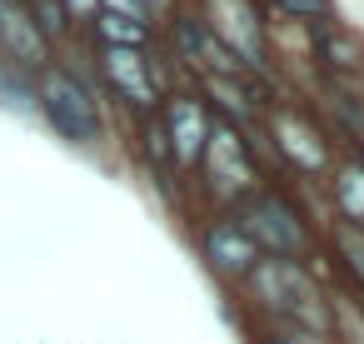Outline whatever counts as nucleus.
Wrapping results in <instances>:
<instances>
[{
	"mask_svg": "<svg viewBox=\"0 0 364 344\" xmlns=\"http://www.w3.org/2000/svg\"><path fill=\"white\" fill-rule=\"evenodd\" d=\"M41 110L55 125V135H65L70 145H95L100 140V110H95L90 90L75 75L46 70V80H41Z\"/></svg>",
	"mask_w": 364,
	"mask_h": 344,
	"instance_id": "1",
	"label": "nucleus"
},
{
	"mask_svg": "<svg viewBox=\"0 0 364 344\" xmlns=\"http://www.w3.org/2000/svg\"><path fill=\"white\" fill-rule=\"evenodd\" d=\"M259 254H274V259H299L304 254V225L299 215L279 200V195H255L245 205V220H235Z\"/></svg>",
	"mask_w": 364,
	"mask_h": 344,
	"instance_id": "2",
	"label": "nucleus"
},
{
	"mask_svg": "<svg viewBox=\"0 0 364 344\" xmlns=\"http://www.w3.org/2000/svg\"><path fill=\"white\" fill-rule=\"evenodd\" d=\"M259 259H264V254L255 249V240H250L235 220H220V225L205 235V264H210L215 274H225V279H245Z\"/></svg>",
	"mask_w": 364,
	"mask_h": 344,
	"instance_id": "3",
	"label": "nucleus"
},
{
	"mask_svg": "<svg viewBox=\"0 0 364 344\" xmlns=\"http://www.w3.org/2000/svg\"><path fill=\"white\" fill-rule=\"evenodd\" d=\"M205 160H210V175L220 180V190H225V195L250 190L255 170H250V160H245V140H235L225 125H215V130H210V140H205Z\"/></svg>",
	"mask_w": 364,
	"mask_h": 344,
	"instance_id": "4",
	"label": "nucleus"
},
{
	"mask_svg": "<svg viewBox=\"0 0 364 344\" xmlns=\"http://www.w3.org/2000/svg\"><path fill=\"white\" fill-rule=\"evenodd\" d=\"M170 145H175V160L180 165H195L200 155H205V140H210V120H205V110L195 105V100H175L170 105Z\"/></svg>",
	"mask_w": 364,
	"mask_h": 344,
	"instance_id": "5",
	"label": "nucleus"
},
{
	"mask_svg": "<svg viewBox=\"0 0 364 344\" xmlns=\"http://www.w3.org/2000/svg\"><path fill=\"white\" fill-rule=\"evenodd\" d=\"M0 41H6V50L16 60H26V65H41L46 60V36H41L36 16L21 11V6H0Z\"/></svg>",
	"mask_w": 364,
	"mask_h": 344,
	"instance_id": "6",
	"label": "nucleus"
},
{
	"mask_svg": "<svg viewBox=\"0 0 364 344\" xmlns=\"http://www.w3.org/2000/svg\"><path fill=\"white\" fill-rule=\"evenodd\" d=\"M105 75H110V80L125 90V100H135V105H150V100H155V85H150V75H145L140 50L110 45V50H105Z\"/></svg>",
	"mask_w": 364,
	"mask_h": 344,
	"instance_id": "7",
	"label": "nucleus"
},
{
	"mask_svg": "<svg viewBox=\"0 0 364 344\" xmlns=\"http://www.w3.org/2000/svg\"><path fill=\"white\" fill-rule=\"evenodd\" d=\"M334 200H339V215H344L349 225L364 230V170H359V165L339 170V180H334Z\"/></svg>",
	"mask_w": 364,
	"mask_h": 344,
	"instance_id": "8",
	"label": "nucleus"
},
{
	"mask_svg": "<svg viewBox=\"0 0 364 344\" xmlns=\"http://www.w3.org/2000/svg\"><path fill=\"white\" fill-rule=\"evenodd\" d=\"M100 36L110 41V45H120V50H140V41H145V26L140 21H125V16H100Z\"/></svg>",
	"mask_w": 364,
	"mask_h": 344,
	"instance_id": "9",
	"label": "nucleus"
},
{
	"mask_svg": "<svg viewBox=\"0 0 364 344\" xmlns=\"http://www.w3.org/2000/svg\"><path fill=\"white\" fill-rule=\"evenodd\" d=\"M279 135H284V150H289V155H299V165H304V170H319V165H324V150H319V145H309V130H299V125H289V120H284V125H279Z\"/></svg>",
	"mask_w": 364,
	"mask_h": 344,
	"instance_id": "10",
	"label": "nucleus"
},
{
	"mask_svg": "<svg viewBox=\"0 0 364 344\" xmlns=\"http://www.w3.org/2000/svg\"><path fill=\"white\" fill-rule=\"evenodd\" d=\"M339 244L349 249V264H354V274L364 279V230H359V225H344V230H339Z\"/></svg>",
	"mask_w": 364,
	"mask_h": 344,
	"instance_id": "11",
	"label": "nucleus"
},
{
	"mask_svg": "<svg viewBox=\"0 0 364 344\" xmlns=\"http://www.w3.org/2000/svg\"><path fill=\"white\" fill-rule=\"evenodd\" d=\"M41 36H60L65 31V6H60V0H41Z\"/></svg>",
	"mask_w": 364,
	"mask_h": 344,
	"instance_id": "12",
	"label": "nucleus"
},
{
	"mask_svg": "<svg viewBox=\"0 0 364 344\" xmlns=\"http://www.w3.org/2000/svg\"><path fill=\"white\" fill-rule=\"evenodd\" d=\"M110 16H125V21H140V0H105Z\"/></svg>",
	"mask_w": 364,
	"mask_h": 344,
	"instance_id": "13",
	"label": "nucleus"
},
{
	"mask_svg": "<svg viewBox=\"0 0 364 344\" xmlns=\"http://www.w3.org/2000/svg\"><path fill=\"white\" fill-rule=\"evenodd\" d=\"M70 6H75V11H95V0H70Z\"/></svg>",
	"mask_w": 364,
	"mask_h": 344,
	"instance_id": "14",
	"label": "nucleus"
},
{
	"mask_svg": "<svg viewBox=\"0 0 364 344\" xmlns=\"http://www.w3.org/2000/svg\"><path fill=\"white\" fill-rule=\"evenodd\" d=\"M264 344H304V339H294V334H289V339H264Z\"/></svg>",
	"mask_w": 364,
	"mask_h": 344,
	"instance_id": "15",
	"label": "nucleus"
},
{
	"mask_svg": "<svg viewBox=\"0 0 364 344\" xmlns=\"http://www.w3.org/2000/svg\"><path fill=\"white\" fill-rule=\"evenodd\" d=\"M0 6H6V0H0Z\"/></svg>",
	"mask_w": 364,
	"mask_h": 344,
	"instance_id": "16",
	"label": "nucleus"
}]
</instances>
